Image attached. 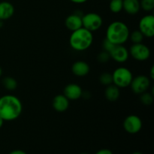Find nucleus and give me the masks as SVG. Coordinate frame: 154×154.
I'll return each instance as SVG.
<instances>
[{
	"mask_svg": "<svg viewBox=\"0 0 154 154\" xmlns=\"http://www.w3.org/2000/svg\"><path fill=\"white\" fill-rule=\"evenodd\" d=\"M23 105L17 97L5 95L0 98V117L4 121H13L20 116Z\"/></svg>",
	"mask_w": 154,
	"mask_h": 154,
	"instance_id": "f257e3e1",
	"label": "nucleus"
},
{
	"mask_svg": "<svg viewBox=\"0 0 154 154\" xmlns=\"http://www.w3.org/2000/svg\"><path fill=\"white\" fill-rule=\"evenodd\" d=\"M129 29L122 21H114L106 30V38L115 45H123L129 38Z\"/></svg>",
	"mask_w": 154,
	"mask_h": 154,
	"instance_id": "f03ea898",
	"label": "nucleus"
},
{
	"mask_svg": "<svg viewBox=\"0 0 154 154\" xmlns=\"http://www.w3.org/2000/svg\"><path fill=\"white\" fill-rule=\"evenodd\" d=\"M93 42L92 32L84 27L73 31L69 38V44L72 49L76 51H84L88 49Z\"/></svg>",
	"mask_w": 154,
	"mask_h": 154,
	"instance_id": "7ed1b4c3",
	"label": "nucleus"
},
{
	"mask_svg": "<svg viewBox=\"0 0 154 154\" xmlns=\"http://www.w3.org/2000/svg\"><path fill=\"white\" fill-rule=\"evenodd\" d=\"M113 84L119 88H125L130 85L133 75L129 69L119 67L114 71L112 74Z\"/></svg>",
	"mask_w": 154,
	"mask_h": 154,
	"instance_id": "20e7f679",
	"label": "nucleus"
},
{
	"mask_svg": "<svg viewBox=\"0 0 154 154\" xmlns=\"http://www.w3.org/2000/svg\"><path fill=\"white\" fill-rule=\"evenodd\" d=\"M102 23L103 20L99 14L90 12L82 16V26L92 32L99 30Z\"/></svg>",
	"mask_w": 154,
	"mask_h": 154,
	"instance_id": "39448f33",
	"label": "nucleus"
},
{
	"mask_svg": "<svg viewBox=\"0 0 154 154\" xmlns=\"http://www.w3.org/2000/svg\"><path fill=\"white\" fill-rule=\"evenodd\" d=\"M129 53L131 57L137 61H146L150 57V48L142 42L133 44L130 47Z\"/></svg>",
	"mask_w": 154,
	"mask_h": 154,
	"instance_id": "423d86ee",
	"label": "nucleus"
},
{
	"mask_svg": "<svg viewBox=\"0 0 154 154\" xmlns=\"http://www.w3.org/2000/svg\"><path fill=\"white\" fill-rule=\"evenodd\" d=\"M150 85V80L146 75H138L135 78H132V81L130 84L132 90L135 94H142L145 93Z\"/></svg>",
	"mask_w": 154,
	"mask_h": 154,
	"instance_id": "0eeeda50",
	"label": "nucleus"
},
{
	"mask_svg": "<svg viewBox=\"0 0 154 154\" xmlns=\"http://www.w3.org/2000/svg\"><path fill=\"white\" fill-rule=\"evenodd\" d=\"M139 31L143 35L147 38L154 36V16L153 14H147L143 17L138 23Z\"/></svg>",
	"mask_w": 154,
	"mask_h": 154,
	"instance_id": "6e6552de",
	"label": "nucleus"
},
{
	"mask_svg": "<svg viewBox=\"0 0 154 154\" xmlns=\"http://www.w3.org/2000/svg\"><path fill=\"white\" fill-rule=\"evenodd\" d=\"M123 128L128 133L136 134L139 132L142 128V121L138 116L132 114L126 117L124 120Z\"/></svg>",
	"mask_w": 154,
	"mask_h": 154,
	"instance_id": "1a4fd4ad",
	"label": "nucleus"
},
{
	"mask_svg": "<svg viewBox=\"0 0 154 154\" xmlns=\"http://www.w3.org/2000/svg\"><path fill=\"white\" fill-rule=\"evenodd\" d=\"M109 54L111 59L119 63H123L127 61L129 57V51L123 45H115Z\"/></svg>",
	"mask_w": 154,
	"mask_h": 154,
	"instance_id": "9d476101",
	"label": "nucleus"
},
{
	"mask_svg": "<svg viewBox=\"0 0 154 154\" xmlns=\"http://www.w3.org/2000/svg\"><path fill=\"white\" fill-rule=\"evenodd\" d=\"M63 95L69 100H77L83 96L82 88L76 84H69L64 88Z\"/></svg>",
	"mask_w": 154,
	"mask_h": 154,
	"instance_id": "9b49d317",
	"label": "nucleus"
},
{
	"mask_svg": "<svg viewBox=\"0 0 154 154\" xmlns=\"http://www.w3.org/2000/svg\"><path fill=\"white\" fill-rule=\"evenodd\" d=\"M66 28L70 31L73 32L78 29L81 28L82 26V16L78 14L75 13L70 14L67 17L66 19Z\"/></svg>",
	"mask_w": 154,
	"mask_h": 154,
	"instance_id": "f8f14e48",
	"label": "nucleus"
},
{
	"mask_svg": "<svg viewBox=\"0 0 154 154\" xmlns=\"http://www.w3.org/2000/svg\"><path fill=\"white\" fill-rule=\"evenodd\" d=\"M53 108L58 112H64L69 108V100L63 94L57 95L52 102Z\"/></svg>",
	"mask_w": 154,
	"mask_h": 154,
	"instance_id": "ddd939ff",
	"label": "nucleus"
},
{
	"mask_svg": "<svg viewBox=\"0 0 154 154\" xmlns=\"http://www.w3.org/2000/svg\"><path fill=\"white\" fill-rule=\"evenodd\" d=\"M14 13V7L9 2H0V20H6L11 17Z\"/></svg>",
	"mask_w": 154,
	"mask_h": 154,
	"instance_id": "4468645a",
	"label": "nucleus"
},
{
	"mask_svg": "<svg viewBox=\"0 0 154 154\" xmlns=\"http://www.w3.org/2000/svg\"><path fill=\"white\" fill-rule=\"evenodd\" d=\"M90 66L84 61H77L72 65V71L78 77H84L90 72Z\"/></svg>",
	"mask_w": 154,
	"mask_h": 154,
	"instance_id": "2eb2a0df",
	"label": "nucleus"
},
{
	"mask_svg": "<svg viewBox=\"0 0 154 154\" xmlns=\"http://www.w3.org/2000/svg\"><path fill=\"white\" fill-rule=\"evenodd\" d=\"M123 9L129 14H136L141 9L139 0H123Z\"/></svg>",
	"mask_w": 154,
	"mask_h": 154,
	"instance_id": "dca6fc26",
	"label": "nucleus"
},
{
	"mask_svg": "<svg viewBox=\"0 0 154 154\" xmlns=\"http://www.w3.org/2000/svg\"><path fill=\"white\" fill-rule=\"evenodd\" d=\"M120 95V88L114 84L107 86L105 91V96L109 102H116L119 99Z\"/></svg>",
	"mask_w": 154,
	"mask_h": 154,
	"instance_id": "f3484780",
	"label": "nucleus"
},
{
	"mask_svg": "<svg viewBox=\"0 0 154 154\" xmlns=\"http://www.w3.org/2000/svg\"><path fill=\"white\" fill-rule=\"evenodd\" d=\"M2 85L8 90H14L17 87V81L12 77H5L2 80Z\"/></svg>",
	"mask_w": 154,
	"mask_h": 154,
	"instance_id": "a211bd4d",
	"label": "nucleus"
},
{
	"mask_svg": "<svg viewBox=\"0 0 154 154\" xmlns=\"http://www.w3.org/2000/svg\"><path fill=\"white\" fill-rule=\"evenodd\" d=\"M109 9L113 13H120L123 10V0H111Z\"/></svg>",
	"mask_w": 154,
	"mask_h": 154,
	"instance_id": "6ab92c4d",
	"label": "nucleus"
},
{
	"mask_svg": "<svg viewBox=\"0 0 154 154\" xmlns=\"http://www.w3.org/2000/svg\"><path fill=\"white\" fill-rule=\"evenodd\" d=\"M140 7L144 11H152L154 9V0H141Z\"/></svg>",
	"mask_w": 154,
	"mask_h": 154,
	"instance_id": "aec40b11",
	"label": "nucleus"
},
{
	"mask_svg": "<svg viewBox=\"0 0 154 154\" xmlns=\"http://www.w3.org/2000/svg\"><path fill=\"white\" fill-rule=\"evenodd\" d=\"M99 81H100L101 84L105 86L111 85L113 84L112 74L108 73V72L102 73L99 77Z\"/></svg>",
	"mask_w": 154,
	"mask_h": 154,
	"instance_id": "412c9836",
	"label": "nucleus"
},
{
	"mask_svg": "<svg viewBox=\"0 0 154 154\" xmlns=\"http://www.w3.org/2000/svg\"><path fill=\"white\" fill-rule=\"evenodd\" d=\"M144 36L143 35V34L139 30H135L129 35V38H130L131 41L133 44L141 43L143 39H144Z\"/></svg>",
	"mask_w": 154,
	"mask_h": 154,
	"instance_id": "4be33fe9",
	"label": "nucleus"
},
{
	"mask_svg": "<svg viewBox=\"0 0 154 154\" xmlns=\"http://www.w3.org/2000/svg\"><path fill=\"white\" fill-rule=\"evenodd\" d=\"M141 103L145 105H150L153 102V94L150 93H143L140 96Z\"/></svg>",
	"mask_w": 154,
	"mask_h": 154,
	"instance_id": "5701e85b",
	"label": "nucleus"
},
{
	"mask_svg": "<svg viewBox=\"0 0 154 154\" xmlns=\"http://www.w3.org/2000/svg\"><path fill=\"white\" fill-rule=\"evenodd\" d=\"M111 59V56H110V54L107 51H103L102 52L99 53L97 56V60L99 63H105L108 62Z\"/></svg>",
	"mask_w": 154,
	"mask_h": 154,
	"instance_id": "b1692460",
	"label": "nucleus"
},
{
	"mask_svg": "<svg viewBox=\"0 0 154 154\" xmlns=\"http://www.w3.org/2000/svg\"><path fill=\"white\" fill-rule=\"evenodd\" d=\"M114 46H115V45L111 43V42H110V41H108L106 38L103 40V42H102V48H103V51H107V52L109 53L110 51L113 49V48H114Z\"/></svg>",
	"mask_w": 154,
	"mask_h": 154,
	"instance_id": "393cba45",
	"label": "nucleus"
},
{
	"mask_svg": "<svg viewBox=\"0 0 154 154\" xmlns=\"http://www.w3.org/2000/svg\"><path fill=\"white\" fill-rule=\"evenodd\" d=\"M96 154H113V152L108 149H102L96 152Z\"/></svg>",
	"mask_w": 154,
	"mask_h": 154,
	"instance_id": "a878e982",
	"label": "nucleus"
},
{
	"mask_svg": "<svg viewBox=\"0 0 154 154\" xmlns=\"http://www.w3.org/2000/svg\"><path fill=\"white\" fill-rule=\"evenodd\" d=\"M9 154H27L26 153L25 151L23 150H14L13 151L10 152Z\"/></svg>",
	"mask_w": 154,
	"mask_h": 154,
	"instance_id": "bb28decb",
	"label": "nucleus"
},
{
	"mask_svg": "<svg viewBox=\"0 0 154 154\" xmlns=\"http://www.w3.org/2000/svg\"><path fill=\"white\" fill-rule=\"evenodd\" d=\"M69 1H71L73 3H75V4H83V3H85L88 0H69Z\"/></svg>",
	"mask_w": 154,
	"mask_h": 154,
	"instance_id": "cd10ccee",
	"label": "nucleus"
},
{
	"mask_svg": "<svg viewBox=\"0 0 154 154\" xmlns=\"http://www.w3.org/2000/svg\"><path fill=\"white\" fill-rule=\"evenodd\" d=\"M153 73H154V67L153 66H152L151 69H150V78H151V79H153L154 78Z\"/></svg>",
	"mask_w": 154,
	"mask_h": 154,
	"instance_id": "c85d7f7f",
	"label": "nucleus"
},
{
	"mask_svg": "<svg viewBox=\"0 0 154 154\" xmlns=\"http://www.w3.org/2000/svg\"><path fill=\"white\" fill-rule=\"evenodd\" d=\"M4 120H2V119L1 118V117H0V129H1L2 128V126H3V123H4Z\"/></svg>",
	"mask_w": 154,
	"mask_h": 154,
	"instance_id": "c756f323",
	"label": "nucleus"
},
{
	"mask_svg": "<svg viewBox=\"0 0 154 154\" xmlns=\"http://www.w3.org/2000/svg\"><path fill=\"white\" fill-rule=\"evenodd\" d=\"M3 26V20H0V29Z\"/></svg>",
	"mask_w": 154,
	"mask_h": 154,
	"instance_id": "7c9ffc66",
	"label": "nucleus"
},
{
	"mask_svg": "<svg viewBox=\"0 0 154 154\" xmlns=\"http://www.w3.org/2000/svg\"><path fill=\"white\" fill-rule=\"evenodd\" d=\"M132 154H143V153H141V152L136 151V152H134V153H132Z\"/></svg>",
	"mask_w": 154,
	"mask_h": 154,
	"instance_id": "2f4dec72",
	"label": "nucleus"
},
{
	"mask_svg": "<svg viewBox=\"0 0 154 154\" xmlns=\"http://www.w3.org/2000/svg\"><path fill=\"white\" fill-rule=\"evenodd\" d=\"M2 69H1V67H0V77H1V75H2Z\"/></svg>",
	"mask_w": 154,
	"mask_h": 154,
	"instance_id": "473e14b6",
	"label": "nucleus"
},
{
	"mask_svg": "<svg viewBox=\"0 0 154 154\" xmlns=\"http://www.w3.org/2000/svg\"><path fill=\"white\" fill-rule=\"evenodd\" d=\"M80 154H88V153H80Z\"/></svg>",
	"mask_w": 154,
	"mask_h": 154,
	"instance_id": "72a5a7b5",
	"label": "nucleus"
},
{
	"mask_svg": "<svg viewBox=\"0 0 154 154\" xmlns=\"http://www.w3.org/2000/svg\"><path fill=\"white\" fill-rule=\"evenodd\" d=\"M109 1H111V0H109Z\"/></svg>",
	"mask_w": 154,
	"mask_h": 154,
	"instance_id": "f704fd0d",
	"label": "nucleus"
}]
</instances>
